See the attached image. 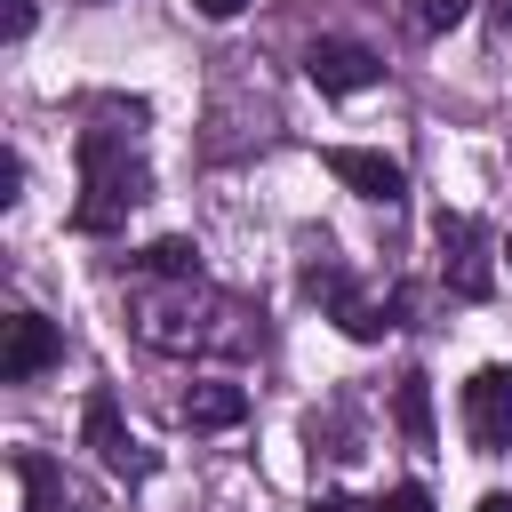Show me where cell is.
<instances>
[{
  "instance_id": "1",
  "label": "cell",
  "mask_w": 512,
  "mask_h": 512,
  "mask_svg": "<svg viewBox=\"0 0 512 512\" xmlns=\"http://www.w3.org/2000/svg\"><path fill=\"white\" fill-rule=\"evenodd\" d=\"M128 328L152 352H192V360H224V352L256 344V320L224 288H208L200 272H136L128 280Z\"/></svg>"
},
{
  "instance_id": "10",
  "label": "cell",
  "mask_w": 512,
  "mask_h": 512,
  "mask_svg": "<svg viewBox=\"0 0 512 512\" xmlns=\"http://www.w3.org/2000/svg\"><path fill=\"white\" fill-rule=\"evenodd\" d=\"M16 488H24V512H72L80 496H72V480H64V464L56 456H40V448H16Z\"/></svg>"
},
{
  "instance_id": "18",
  "label": "cell",
  "mask_w": 512,
  "mask_h": 512,
  "mask_svg": "<svg viewBox=\"0 0 512 512\" xmlns=\"http://www.w3.org/2000/svg\"><path fill=\"white\" fill-rule=\"evenodd\" d=\"M192 8H200V16H216V24H224V16H240V8H248V0H192Z\"/></svg>"
},
{
  "instance_id": "6",
  "label": "cell",
  "mask_w": 512,
  "mask_h": 512,
  "mask_svg": "<svg viewBox=\"0 0 512 512\" xmlns=\"http://www.w3.org/2000/svg\"><path fill=\"white\" fill-rule=\"evenodd\" d=\"M440 272L456 296H488V224L480 216H440Z\"/></svg>"
},
{
  "instance_id": "17",
  "label": "cell",
  "mask_w": 512,
  "mask_h": 512,
  "mask_svg": "<svg viewBox=\"0 0 512 512\" xmlns=\"http://www.w3.org/2000/svg\"><path fill=\"white\" fill-rule=\"evenodd\" d=\"M32 32V0H8V40H24Z\"/></svg>"
},
{
  "instance_id": "9",
  "label": "cell",
  "mask_w": 512,
  "mask_h": 512,
  "mask_svg": "<svg viewBox=\"0 0 512 512\" xmlns=\"http://www.w3.org/2000/svg\"><path fill=\"white\" fill-rule=\"evenodd\" d=\"M56 352H64V344H56V328H48L40 312H8V320H0V384L40 376Z\"/></svg>"
},
{
  "instance_id": "21",
  "label": "cell",
  "mask_w": 512,
  "mask_h": 512,
  "mask_svg": "<svg viewBox=\"0 0 512 512\" xmlns=\"http://www.w3.org/2000/svg\"><path fill=\"white\" fill-rule=\"evenodd\" d=\"M320 512H352V504H344V496H328V504H320Z\"/></svg>"
},
{
  "instance_id": "13",
  "label": "cell",
  "mask_w": 512,
  "mask_h": 512,
  "mask_svg": "<svg viewBox=\"0 0 512 512\" xmlns=\"http://www.w3.org/2000/svg\"><path fill=\"white\" fill-rule=\"evenodd\" d=\"M136 272H200V248H192V240H152V248L136 256Z\"/></svg>"
},
{
  "instance_id": "15",
  "label": "cell",
  "mask_w": 512,
  "mask_h": 512,
  "mask_svg": "<svg viewBox=\"0 0 512 512\" xmlns=\"http://www.w3.org/2000/svg\"><path fill=\"white\" fill-rule=\"evenodd\" d=\"M368 512H432V496H424V488H384Z\"/></svg>"
},
{
  "instance_id": "19",
  "label": "cell",
  "mask_w": 512,
  "mask_h": 512,
  "mask_svg": "<svg viewBox=\"0 0 512 512\" xmlns=\"http://www.w3.org/2000/svg\"><path fill=\"white\" fill-rule=\"evenodd\" d=\"M488 16H496V24H504V32H512V0H488Z\"/></svg>"
},
{
  "instance_id": "22",
  "label": "cell",
  "mask_w": 512,
  "mask_h": 512,
  "mask_svg": "<svg viewBox=\"0 0 512 512\" xmlns=\"http://www.w3.org/2000/svg\"><path fill=\"white\" fill-rule=\"evenodd\" d=\"M504 256H512V232H504Z\"/></svg>"
},
{
  "instance_id": "5",
  "label": "cell",
  "mask_w": 512,
  "mask_h": 512,
  "mask_svg": "<svg viewBox=\"0 0 512 512\" xmlns=\"http://www.w3.org/2000/svg\"><path fill=\"white\" fill-rule=\"evenodd\" d=\"M464 432L480 456H504L512 448V368H480L464 384Z\"/></svg>"
},
{
  "instance_id": "4",
  "label": "cell",
  "mask_w": 512,
  "mask_h": 512,
  "mask_svg": "<svg viewBox=\"0 0 512 512\" xmlns=\"http://www.w3.org/2000/svg\"><path fill=\"white\" fill-rule=\"evenodd\" d=\"M304 80H312L320 96H360V88L384 80V56L360 48V40H312V48H304Z\"/></svg>"
},
{
  "instance_id": "16",
  "label": "cell",
  "mask_w": 512,
  "mask_h": 512,
  "mask_svg": "<svg viewBox=\"0 0 512 512\" xmlns=\"http://www.w3.org/2000/svg\"><path fill=\"white\" fill-rule=\"evenodd\" d=\"M16 200H24V160L8 152V160H0V208H16Z\"/></svg>"
},
{
  "instance_id": "12",
  "label": "cell",
  "mask_w": 512,
  "mask_h": 512,
  "mask_svg": "<svg viewBox=\"0 0 512 512\" xmlns=\"http://www.w3.org/2000/svg\"><path fill=\"white\" fill-rule=\"evenodd\" d=\"M392 416H400V432H408L416 448H432V392H424V376H400V392H392Z\"/></svg>"
},
{
  "instance_id": "20",
  "label": "cell",
  "mask_w": 512,
  "mask_h": 512,
  "mask_svg": "<svg viewBox=\"0 0 512 512\" xmlns=\"http://www.w3.org/2000/svg\"><path fill=\"white\" fill-rule=\"evenodd\" d=\"M480 512H512V496H480Z\"/></svg>"
},
{
  "instance_id": "3",
  "label": "cell",
  "mask_w": 512,
  "mask_h": 512,
  "mask_svg": "<svg viewBox=\"0 0 512 512\" xmlns=\"http://www.w3.org/2000/svg\"><path fill=\"white\" fill-rule=\"evenodd\" d=\"M304 288H312V296L336 312V328L360 336V344H376V336L400 328V296H368V288H352L344 264H304Z\"/></svg>"
},
{
  "instance_id": "14",
  "label": "cell",
  "mask_w": 512,
  "mask_h": 512,
  "mask_svg": "<svg viewBox=\"0 0 512 512\" xmlns=\"http://www.w3.org/2000/svg\"><path fill=\"white\" fill-rule=\"evenodd\" d=\"M472 16V0H408V24L416 32H456Z\"/></svg>"
},
{
  "instance_id": "8",
  "label": "cell",
  "mask_w": 512,
  "mask_h": 512,
  "mask_svg": "<svg viewBox=\"0 0 512 512\" xmlns=\"http://www.w3.org/2000/svg\"><path fill=\"white\" fill-rule=\"evenodd\" d=\"M328 176H344L360 200H376V208H392L400 192H408V168L392 160V152H360V144H328Z\"/></svg>"
},
{
  "instance_id": "11",
  "label": "cell",
  "mask_w": 512,
  "mask_h": 512,
  "mask_svg": "<svg viewBox=\"0 0 512 512\" xmlns=\"http://www.w3.org/2000/svg\"><path fill=\"white\" fill-rule=\"evenodd\" d=\"M176 416H184L192 432H224V424H240V416H248V392H240V384H224V376H208V384H192V392L176 400Z\"/></svg>"
},
{
  "instance_id": "2",
  "label": "cell",
  "mask_w": 512,
  "mask_h": 512,
  "mask_svg": "<svg viewBox=\"0 0 512 512\" xmlns=\"http://www.w3.org/2000/svg\"><path fill=\"white\" fill-rule=\"evenodd\" d=\"M144 152H136V120H96L80 128V200H72V224L80 232H112L128 224V208L144 200Z\"/></svg>"
},
{
  "instance_id": "7",
  "label": "cell",
  "mask_w": 512,
  "mask_h": 512,
  "mask_svg": "<svg viewBox=\"0 0 512 512\" xmlns=\"http://www.w3.org/2000/svg\"><path fill=\"white\" fill-rule=\"evenodd\" d=\"M88 448H96V464H104V472H120V480H144V472H152V448L128 432V416H120V400H112V392H96V400H88Z\"/></svg>"
}]
</instances>
